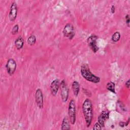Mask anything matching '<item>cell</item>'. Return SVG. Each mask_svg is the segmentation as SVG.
<instances>
[{
  "mask_svg": "<svg viewBox=\"0 0 130 130\" xmlns=\"http://www.w3.org/2000/svg\"><path fill=\"white\" fill-rule=\"evenodd\" d=\"M82 111L87 127L91 124L93 119V107L91 101L89 99H86L82 104Z\"/></svg>",
  "mask_w": 130,
  "mask_h": 130,
  "instance_id": "1",
  "label": "cell"
},
{
  "mask_svg": "<svg viewBox=\"0 0 130 130\" xmlns=\"http://www.w3.org/2000/svg\"><path fill=\"white\" fill-rule=\"evenodd\" d=\"M80 73L82 77L87 81L93 83H98L100 82V78L92 73L87 63H83L81 66Z\"/></svg>",
  "mask_w": 130,
  "mask_h": 130,
  "instance_id": "2",
  "label": "cell"
},
{
  "mask_svg": "<svg viewBox=\"0 0 130 130\" xmlns=\"http://www.w3.org/2000/svg\"><path fill=\"white\" fill-rule=\"evenodd\" d=\"M68 113L70 123L72 124H74L76 120V110L75 102L74 99H71L69 102Z\"/></svg>",
  "mask_w": 130,
  "mask_h": 130,
  "instance_id": "3",
  "label": "cell"
},
{
  "mask_svg": "<svg viewBox=\"0 0 130 130\" xmlns=\"http://www.w3.org/2000/svg\"><path fill=\"white\" fill-rule=\"evenodd\" d=\"M62 33L64 37L69 40H72L75 36V31L74 26L70 23H67L62 30Z\"/></svg>",
  "mask_w": 130,
  "mask_h": 130,
  "instance_id": "4",
  "label": "cell"
},
{
  "mask_svg": "<svg viewBox=\"0 0 130 130\" xmlns=\"http://www.w3.org/2000/svg\"><path fill=\"white\" fill-rule=\"evenodd\" d=\"M60 95L61 100L63 103L67 101L69 95V89L68 88L66 81L63 79L61 81L60 84Z\"/></svg>",
  "mask_w": 130,
  "mask_h": 130,
  "instance_id": "5",
  "label": "cell"
},
{
  "mask_svg": "<svg viewBox=\"0 0 130 130\" xmlns=\"http://www.w3.org/2000/svg\"><path fill=\"white\" fill-rule=\"evenodd\" d=\"M98 39V37L92 34L87 39V43L89 47L92 50L94 53H96L99 50V47L97 45V40Z\"/></svg>",
  "mask_w": 130,
  "mask_h": 130,
  "instance_id": "6",
  "label": "cell"
},
{
  "mask_svg": "<svg viewBox=\"0 0 130 130\" xmlns=\"http://www.w3.org/2000/svg\"><path fill=\"white\" fill-rule=\"evenodd\" d=\"M17 67V63L16 61L13 58H9L6 63V68L8 74L12 76L15 73Z\"/></svg>",
  "mask_w": 130,
  "mask_h": 130,
  "instance_id": "7",
  "label": "cell"
},
{
  "mask_svg": "<svg viewBox=\"0 0 130 130\" xmlns=\"http://www.w3.org/2000/svg\"><path fill=\"white\" fill-rule=\"evenodd\" d=\"M35 101L38 108L43 109L44 106V98L43 92L40 88L37 89L35 92Z\"/></svg>",
  "mask_w": 130,
  "mask_h": 130,
  "instance_id": "8",
  "label": "cell"
},
{
  "mask_svg": "<svg viewBox=\"0 0 130 130\" xmlns=\"http://www.w3.org/2000/svg\"><path fill=\"white\" fill-rule=\"evenodd\" d=\"M17 12H18V7L16 3L15 2L12 3L10 8V10H9V19L11 21H14L17 16Z\"/></svg>",
  "mask_w": 130,
  "mask_h": 130,
  "instance_id": "9",
  "label": "cell"
},
{
  "mask_svg": "<svg viewBox=\"0 0 130 130\" xmlns=\"http://www.w3.org/2000/svg\"><path fill=\"white\" fill-rule=\"evenodd\" d=\"M109 117V112L107 111H103L98 117V121L102 127H104L106 121Z\"/></svg>",
  "mask_w": 130,
  "mask_h": 130,
  "instance_id": "10",
  "label": "cell"
},
{
  "mask_svg": "<svg viewBox=\"0 0 130 130\" xmlns=\"http://www.w3.org/2000/svg\"><path fill=\"white\" fill-rule=\"evenodd\" d=\"M60 87L59 80L58 79H55L53 80L50 84V91L51 93L53 96H55Z\"/></svg>",
  "mask_w": 130,
  "mask_h": 130,
  "instance_id": "11",
  "label": "cell"
},
{
  "mask_svg": "<svg viewBox=\"0 0 130 130\" xmlns=\"http://www.w3.org/2000/svg\"><path fill=\"white\" fill-rule=\"evenodd\" d=\"M15 46L17 50L22 49L24 44V41L21 36L18 37L14 42Z\"/></svg>",
  "mask_w": 130,
  "mask_h": 130,
  "instance_id": "12",
  "label": "cell"
},
{
  "mask_svg": "<svg viewBox=\"0 0 130 130\" xmlns=\"http://www.w3.org/2000/svg\"><path fill=\"white\" fill-rule=\"evenodd\" d=\"M72 88L75 96H77L80 91V84L77 81H74L72 84Z\"/></svg>",
  "mask_w": 130,
  "mask_h": 130,
  "instance_id": "13",
  "label": "cell"
},
{
  "mask_svg": "<svg viewBox=\"0 0 130 130\" xmlns=\"http://www.w3.org/2000/svg\"><path fill=\"white\" fill-rule=\"evenodd\" d=\"M70 120L68 117L66 116L63 118L61 125V129H70Z\"/></svg>",
  "mask_w": 130,
  "mask_h": 130,
  "instance_id": "14",
  "label": "cell"
},
{
  "mask_svg": "<svg viewBox=\"0 0 130 130\" xmlns=\"http://www.w3.org/2000/svg\"><path fill=\"white\" fill-rule=\"evenodd\" d=\"M115 83L112 81H109L106 84V88L109 91L114 93H116L115 91Z\"/></svg>",
  "mask_w": 130,
  "mask_h": 130,
  "instance_id": "15",
  "label": "cell"
},
{
  "mask_svg": "<svg viewBox=\"0 0 130 130\" xmlns=\"http://www.w3.org/2000/svg\"><path fill=\"white\" fill-rule=\"evenodd\" d=\"M36 41H37V39H36V36L34 35H32L28 37V38L27 39V43L29 45L33 46L36 43Z\"/></svg>",
  "mask_w": 130,
  "mask_h": 130,
  "instance_id": "16",
  "label": "cell"
},
{
  "mask_svg": "<svg viewBox=\"0 0 130 130\" xmlns=\"http://www.w3.org/2000/svg\"><path fill=\"white\" fill-rule=\"evenodd\" d=\"M120 39V34L119 31L115 32L111 37V40L114 42H117L119 41Z\"/></svg>",
  "mask_w": 130,
  "mask_h": 130,
  "instance_id": "17",
  "label": "cell"
},
{
  "mask_svg": "<svg viewBox=\"0 0 130 130\" xmlns=\"http://www.w3.org/2000/svg\"><path fill=\"white\" fill-rule=\"evenodd\" d=\"M18 31H19V25L18 24H15V25H14V26L12 29L11 33L12 35H14L17 34L18 32Z\"/></svg>",
  "mask_w": 130,
  "mask_h": 130,
  "instance_id": "18",
  "label": "cell"
},
{
  "mask_svg": "<svg viewBox=\"0 0 130 130\" xmlns=\"http://www.w3.org/2000/svg\"><path fill=\"white\" fill-rule=\"evenodd\" d=\"M93 129H94V130H99V129H102V126H101V125L99 124V123L98 122H96L95 124H94V126H93Z\"/></svg>",
  "mask_w": 130,
  "mask_h": 130,
  "instance_id": "19",
  "label": "cell"
},
{
  "mask_svg": "<svg viewBox=\"0 0 130 130\" xmlns=\"http://www.w3.org/2000/svg\"><path fill=\"white\" fill-rule=\"evenodd\" d=\"M125 22L127 24V25L129 27V15L128 14H127L125 16Z\"/></svg>",
  "mask_w": 130,
  "mask_h": 130,
  "instance_id": "20",
  "label": "cell"
},
{
  "mask_svg": "<svg viewBox=\"0 0 130 130\" xmlns=\"http://www.w3.org/2000/svg\"><path fill=\"white\" fill-rule=\"evenodd\" d=\"M83 92L86 94V95H87L88 96H91V92L89 91V90H87V89H84V88H83Z\"/></svg>",
  "mask_w": 130,
  "mask_h": 130,
  "instance_id": "21",
  "label": "cell"
},
{
  "mask_svg": "<svg viewBox=\"0 0 130 130\" xmlns=\"http://www.w3.org/2000/svg\"><path fill=\"white\" fill-rule=\"evenodd\" d=\"M129 81H130L129 79L127 80L126 81L125 83V85L126 87H127L128 89H129V86H130V85H130V84H129Z\"/></svg>",
  "mask_w": 130,
  "mask_h": 130,
  "instance_id": "22",
  "label": "cell"
},
{
  "mask_svg": "<svg viewBox=\"0 0 130 130\" xmlns=\"http://www.w3.org/2000/svg\"><path fill=\"white\" fill-rule=\"evenodd\" d=\"M119 125L120 126V127H124L125 126H126L125 125V122H123V121H120L119 122Z\"/></svg>",
  "mask_w": 130,
  "mask_h": 130,
  "instance_id": "23",
  "label": "cell"
},
{
  "mask_svg": "<svg viewBox=\"0 0 130 130\" xmlns=\"http://www.w3.org/2000/svg\"><path fill=\"white\" fill-rule=\"evenodd\" d=\"M115 7L114 5H112L111 7V12L112 14H114L115 13Z\"/></svg>",
  "mask_w": 130,
  "mask_h": 130,
  "instance_id": "24",
  "label": "cell"
}]
</instances>
